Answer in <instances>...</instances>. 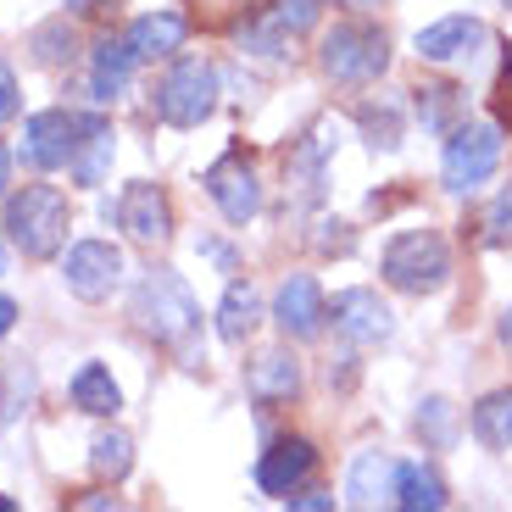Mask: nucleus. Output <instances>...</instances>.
I'll return each instance as SVG.
<instances>
[{"label": "nucleus", "instance_id": "f257e3e1", "mask_svg": "<svg viewBox=\"0 0 512 512\" xmlns=\"http://www.w3.org/2000/svg\"><path fill=\"white\" fill-rule=\"evenodd\" d=\"M128 312H134V329H140L145 340H156V346H167V351H190L195 346L201 307H195L190 284H184L173 268H151V273H145Z\"/></svg>", "mask_w": 512, "mask_h": 512}, {"label": "nucleus", "instance_id": "f03ea898", "mask_svg": "<svg viewBox=\"0 0 512 512\" xmlns=\"http://www.w3.org/2000/svg\"><path fill=\"white\" fill-rule=\"evenodd\" d=\"M6 234L28 262H51L67 240V195L56 184H23L6 201Z\"/></svg>", "mask_w": 512, "mask_h": 512}, {"label": "nucleus", "instance_id": "7ed1b4c3", "mask_svg": "<svg viewBox=\"0 0 512 512\" xmlns=\"http://www.w3.org/2000/svg\"><path fill=\"white\" fill-rule=\"evenodd\" d=\"M318 67L334 84H373L390 67V39L368 17H346V23H334L318 39Z\"/></svg>", "mask_w": 512, "mask_h": 512}, {"label": "nucleus", "instance_id": "20e7f679", "mask_svg": "<svg viewBox=\"0 0 512 512\" xmlns=\"http://www.w3.org/2000/svg\"><path fill=\"white\" fill-rule=\"evenodd\" d=\"M379 273L401 295H435L451 279V245L435 229H401L396 240L384 245Z\"/></svg>", "mask_w": 512, "mask_h": 512}, {"label": "nucleus", "instance_id": "39448f33", "mask_svg": "<svg viewBox=\"0 0 512 512\" xmlns=\"http://www.w3.org/2000/svg\"><path fill=\"white\" fill-rule=\"evenodd\" d=\"M218 112V67L206 56H179L156 84V117L167 128H201Z\"/></svg>", "mask_w": 512, "mask_h": 512}, {"label": "nucleus", "instance_id": "423d86ee", "mask_svg": "<svg viewBox=\"0 0 512 512\" xmlns=\"http://www.w3.org/2000/svg\"><path fill=\"white\" fill-rule=\"evenodd\" d=\"M501 167V128L496 123H457L440 156V179L451 195H468Z\"/></svg>", "mask_w": 512, "mask_h": 512}, {"label": "nucleus", "instance_id": "0eeeda50", "mask_svg": "<svg viewBox=\"0 0 512 512\" xmlns=\"http://www.w3.org/2000/svg\"><path fill=\"white\" fill-rule=\"evenodd\" d=\"M112 218H117V229H123L134 245H167L173 240V201H167V190L151 184V179L128 184V190L117 195Z\"/></svg>", "mask_w": 512, "mask_h": 512}, {"label": "nucleus", "instance_id": "6e6552de", "mask_svg": "<svg viewBox=\"0 0 512 512\" xmlns=\"http://www.w3.org/2000/svg\"><path fill=\"white\" fill-rule=\"evenodd\" d=\"M62 279L78 301H106L123 279V251L112 240H78L62 262Z\"/></svg>", "mask_w": 512, "mask_h": 512}, {"label": "nucleus", "instance_id": "1a4fd4ad", "mask_svg": "<svg viewBox=\"0 0 512 512\" xmlns=\"http://www.w3.org/2000/svg\"><path fill=\"white\" fill-rule=\"evenodd\" d=\"M329 323L340 340H351V346H384L390 334H396V318H390V307H384L373 290H340L329 301Z\"/></svg>", "mask_w": 512, "mask_h": 512}, {"label": "nucleus", "instance_id": "9d476101", "mask_svg": "<svg viewBox=\"0 0 512 512\" xmlns=\"http://www.w3.org/2000/svg\"><path fill=\"white\" fill-rule=\"evenodd\" d=\"M78 151V117L62 112V106H51V112H34L23 123V162L39 167V173H56V167H67Z\"/></svg>", "mask_w": 512, "mask_h": 512}, {"label": "nucleus", "instance_id": "9b49d317", "mask_svg": "<svg viewBox=\"0 0 512 512\" xmlns=\"http://www.w3.org/2000/svg\"><path fill=\"white\" fill-rule=\"evenodd\" d=\"M206 195L218 201V212L229 223H251L262 212V184H256V167L240 151H229L223 162L206 167Z\"/></svg>", "mask_w": 512, "mask_h": 512}, {"label": "nucleus", "instance_id": "f8f14e48", "mask_svg": "<svg viewBox=\"0 0 512 512\" xmlns=\"http://www.w3.org/2000/svg\"><path fill=\"white\" fill-rule=\"evenodd\" d=\"M273 323H279L290 340H318L323 323H329V301H323L318 279L312 273H290L273 295Z\"/></svg>", "mask_w": 512, "mask_h": 512}, {"label": "nucleus", "instance_id": "ddd939ff", "mask_svg": "<svg viewBox=\"0 0 512 512\" xmlns=\"http://www.w3.org/2000/svg\"><path fill=\"white\" fill-rule=\"evenodd\" d=\"M485 39L490 28L479 23V17H440V23L418 28V56L423 62H435V67H457V62H474L479 51H485Z\"/></svg>", "mask_w": 512, "mask_h": 512}, {"label": "nucleus", "instance_id": "4468645a", "mask_svg": "<svg viewBox=\"0 0 512 512\" xmlns=\"http://www.w3.org/2000/svg\"><path fill=\"white\" fill-rule=\"evenodd\" d=\"M312 468H318V451H312V440L290 435V440H273L268 451H262V462H256V485L268 490V496H295V485H307Z\"/></svg>", "mask_w": 512, "mask_h": 512}, {"label": "nucleus", "instance_id": "2eb2a0df", "mask_svg": "<svg viewBox=\"0 0 512 512\" xmlns=\"http://www.w3.org/2000/svg\"><path fill=\"white\" fill-rule=\"evenodd\" d=\"M184 39H190V23L179 12H145L128 23V45L140 62H167V56L184 51Z\"/></svg>", "mask_w": 512, "mask_h": 512}, {"label": "nucleus", "instance_id": "dca6fc26", "mask_svg": "<svg viewBox=\"0 0 512 512\" xmlns=\"http://www.w3.org/2000/svg\"><path fill=\"white\" fill-rule=\"evenodd\" d=\"M245 390H251L262 407H273V401H290L295 390H301V362L290 357V346L262 351V357L245 368Z\"/></svg>", "mask_w": 512, "mask_h": 512}, {"label": "nucleus", "instance_id": "f3484780", "mask_svg": "<svg viewBox=\"0 0 512 512\" xmlns=\"http://www.w3.org/2000/svg\"><path fill=\"white\" fill-rule=\"evenodd\" d=\"M346 501L351 507H379V501H396V462L384 451H362L346 474Z\"/></svg>", "mask_w": 512, "mask_h": 512}, {"label": "nucleus", "instance_id": "a211bd4d", "mask_svg": "<svg viewBox=\"0 0 512 512\" xmlns=\"http://www.w3.org/2000/svg\"><path fill=\"white\" fill-rule=\"evenodd\" d=\"M412 95H418L412 106H418V117H423L429 134H451V128L468 117V90H457L451 78H423Z\"/></svg>", "mask_w": 512, "mask_h": 512}, {"label": "nucleus", "instance_id": "6ab92c4d", "mask_svg": "<svg viewBox=\"0 0 512 512\" xmlns=\"http://www.w3.org/2000/svg\"><path fill=\"white\" fill-rule=\"evenodd\" d=\"M134 45L128 39H101L95 45V67H90V95L95 101H117L128 90V78H134Z\"/></svg>", "mask_w": 512, "mask_h": 512}, {"label": "nucleus", "instance_id": "aec40b11", "mask_svg": "<svg viewBox=\"0 0 512 512\" xmlns=\"http://www.w3.org/2000/svg\"><path fill=\"white\" fill-rule=\"evenodd\" d=\"M73 179L78 184H101L112 167V123L106 117H78V151H73Z\"/></svg>", "mask_w": 512, "mask_h": 512}, {"label": "nucleus", "instance_id": "412c9836", "mask_svg": "<svg viewBox=\"0 0 512 512\" xmlns=\"http://www.w3.org/2000/svg\"><path fill=\"white\" fill-rule=\"evenodd\" d=\"M262 323V295H256L251 279H234L229 290H223V307H218V334L229 340V346H245V334Z\"/></svg>", "mask_w": 512, "mask_h": 512}, {"label": "nucleus", "instance_id": "4be33fe9", "mask_svg": "<svg viewBox=\"0 0 512 512\" xmlns=\"http://www.w3.org/2000/svg\"><path fill=\"white\" fill-rule=\"evenodd\" d=\"M396 507H407V512H440L446 507V485H440L435 468L396 462Z\"/></svg>", "mask_w": 512, "mask_h": 512}, {"label": "nucleus", "instance_id": "5701e85b", "mask_svg": "<svg viewBox=\"0 0 512 512\" xmlns=\"http://www.w3.org/2000/svg\"><path fill=\"white\" fill-rule=\"evenodd\" d=\"M73 407L90 412V418H112V412L123 407V390H117V379L101 362H84V368L73 373Z\"/></svg>", "mask_w": 512, "mask_h": 512}, {"label": "nucleus", "instance_id": "b1692460", "mask_svg": "<svg viewBox=\"0 0 512 512\" xmlns=\"http://www.w3.org/2000/svg\"><path fill=\"white\" fill-rule=\"evenodd\" d=\"M468 429H474V440L485 451H512V390H490L474 407Z\"/></svg>", "mask_w": 512, "mask_h": 512}, {"label": "nucleus", "instance_id": "393cba45", "mask_svg": "<svg viewBox=\"0 0 512 512\" xmlns=\"http://www.w3.org/2000/svg\"><path fill=\"white\" fill-rule=\"evenodd\" d=\"M90 468H95L101 479H123L128 468H134V440H128L123 429H106V435H95Z\"/></svg>", "mask_w": 512, "mask_h": 512}, {"label": "nucleus", "instance_id": "a878e982", "mask_svg": "<svg viewBox=\"0 0 512 512\" xmlns=\"http://www.w3.org/2000/svg\"><path fill=\"white\" fill-rule=\"evenodd\" d=\"M73 23H67V17H56V23H39L34 34H28V51L39 56V62L45 67H56V62H73Z\"/></svg>", "mask_w": 512, "mask_h": 512}, {"label": "nucleus", "instance_id": "bb28decb", "mask_svg": "<svg viewBox=\"0 0 512 512\" xmlns=\"http://www.w3.org/2000/svg\"><path fill=\"white\" fill-rule=\"evenodd\" d=\"M418 435L429 440L435 451H446L451 440H457V407H451V401H440V396H429L418 407Z\"/></svg>", "mask_w": 512, "mask_h": 512}, {"label": "nucleus", "instance_id": "cd10ccee", "mask_svg": "<svg viewBox=\"0 0 512 512\" xmlns=\"http://www.w3.org/2000/svg\"><path fill=\"white\" fill-rule=\"evenodd\" d=\"M240 39L251 45L256 56H268V62H279V56H290V28L279 23V17H268V23H251V28H240Z\"/></svg>", "mask_w": 512, "mask_h": 512}, {"label": "nucleus", "instance_id": "c85d7f7f", "mask_svg": "<svg viewBox=\"0 0 512 512\" xmlns=\"http://www.w3.org/2000/svg\"><path fill=\"white\" fill-rule=\"evenodd\" d=\"M362 128H368V145L373 151H396L401 145V117H396V106H362Z\"/></svg>", "mask_w": 512, "mask_h": 512}, {"label": "nucleus", "instance_id": "c756f323", "mask_svg": "<svg viewBox=\"0 0 512 512\" xmlns=\"http://www.w3.org/2000/svg\"><path fill=\"white\" fill-rule=\"evenodd\" d=\"M485 240L490 245H512V184H501V195L485 212Z\"/></svg>", "mask_w": 512, "mask_h": 512}, {"label": "nucleus", "instance_id": "7c9ffc66", "mask_svg": "<svg viewBox=\"0 0 512 512\" xmlns=\"http://www.w3.org/2000/svg\"><path fill=\"white\" fill-rule=\"evenodd\" d=\"M273 17H279L290 34H307V28L323 17V0H279V6H273Z\"/></svg>", "mask_w": 512, "mask_h": 512}, {"label": "nucleus", "instance_id": "2f4dec72", "mask_svg": "<svg viewBox=\"0 0 512 512\" xmlns=\"http://www.w3.org/2000/svg\"><path fill=\"white\" fill-rule=\"evenodd\" d=\"M17 112H23V95H17V78H12V67L0 62V123H12Z\"/></svg>", "mask_w": 512, "mask_h": 512}, {"label": "nucleus", "instance_id": "473e14b6", "mask_svg": "<svg viewBox=\"0 0 512 512\" xmlns=\"http://www.w3.org/2000/svg\"><path fill=\"white\" fill-rule=\"evenodd\" d=\"M284 501H290L295 512H329V507H334L329 490H307V496H284Z\"/></svg>", "mask_w": 512, "mask_h": 512}, {"label": "nucleus", "instance_id": "72a5a7b5", "mask_svg": "<svg viewBox=\"0 0 512 512\" xmlns=\"http://www.w3.org/2000/svg\"><path fill=\"white\" fill-rule=\"evenodd\" d=\"M12 323H17V301H6V295H0V340L12 334Z\"/></svg>", "mask_w": 512, "mask_h": 512}, {"label": "nucleus", "instance_id": "f704fd0d", "mask_svg": "<svg viewBox=\"0 0 512 512\" xmlns=\"http://www.w3.org/2000/svg\"><path fill=\"white\" fill-rule=\"evenodd\" d=\"M6 184H12V151L0 145V195H6Z\"/></svg>", "mask_w": 512, "mask_h": 512}, {"label": "nucleus", "instance_id": "c9c22d12", "mask_svg": "<svg viewBox=\"0 0 512 512\" xmlns=\"http://www.w3.org/2000/svg\"><path fill=\"white\" fill-rule=\"evenodd\" d=\"M496 334H501V346H507V351H512V307H507V312H501V323H496Z\"/></svg>", "mask_w": 512, "mask_h": 512}, {"label": "nucleus", "instance_id": "e433bc0d", "mask_svg": "<svg viewBox=\"0 0 512 512\" xmlns=\"http://www.w3.org/2000/svg\"><path fill=\"white\" fill-rule=\"evenodd\" d=\"M73 507H117L112 496H73Z\"/></svg>", "mask_w": 512, "mask_h": 512}, {"label": "nucleus", "instance_id": "4c0bfd02", "mask_svg": "<svg viewBox=\"0 0 512 512\" xmlns=\"http://www.w3.org/2000/svg\"><path fill=\"white\" fill-rule=\"evenodd\" d=\"M501 90H507V101H512V51H507V73H501Z\"/></svg>", "mask_w": 512, "mask_h": 512}, {"label": "nucleus", "instance_id": "58836bf2", "mask_svg": "<svg viewBox=\"0 0 512 512\" xmlns=\"http://www.w3.org/2000/svg\"><path fill=\"white\" fill-rule=\"evenodd\" d=\"M12 507H17V501H12V496H0V512H12Z\"/></svg>", "mask_w": 512, "mask_h": 512}, {"label": "nucleus", "instance_id": "ea45409f", "mask_svg": "<svg viewBox=\"0 0 512 512\" xmlns=\"http://www.w3.org/2000/svg\"><path fill=\"white\" fill-rule=\"evenodd\" d=\"M346 6H379V0H346Z\"/></svg>", "mask_w": 512, "mask_h": 512}, {"label": "nucleus", "instance_id": "a19ab883", "mask_svg": "<svg viewBox=\"0 0 512 512\" xmlns=\"http://www.w3.org/2000/svg\"><path fill=\"white\" fill-rule=\"evenodd\" d=\"M67 6H78V12H84V6H90V0H67Z\"/></svg>", "mask_w": 512, "mask_h": 512}, {"label": "nucleus", "instance_id": "79ce46f5", "mask_svg": "<svg viewBox=\"0 0 512 512\" xmlns=\"http://www.w3.org/2000/svg\"><path fill=\"white\" fill-rule=\"evenodd\" d=\"M0 273H6V251H0Z\"/></svg>", "mask_w": 512, "mask_h": 512}]
</instances>
